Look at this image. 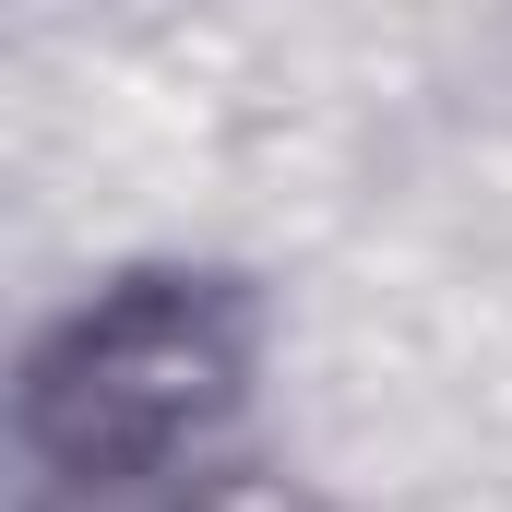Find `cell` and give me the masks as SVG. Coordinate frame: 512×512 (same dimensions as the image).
<instances>
[{"label": "cell", "instance_id": "6da1fadb", "mask_svg": "<svg viewBox=\"0 0 512 512\" xmlns=\"http://www.w3.org/2000/svg\"><path fill=\"white\" fill-rule=\"evenodd\" d=\"M251 322L227 286H120L24 382V441L60 477H179V453L239 405Z\"/></svg>", "mask_w": 512, "mask_h": 512}]
</instances>
